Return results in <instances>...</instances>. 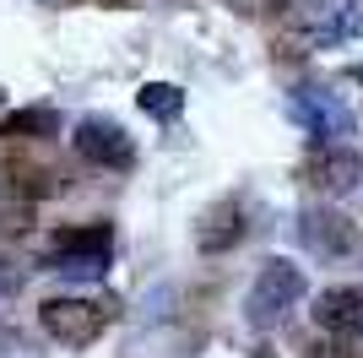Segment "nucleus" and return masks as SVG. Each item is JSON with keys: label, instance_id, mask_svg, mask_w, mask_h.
I'll return each instance as SVG.
<instances>
[{"label": "nucleus", "instance_id": "f03ea898", "mask_svg": "<svg viewBox=\"0 0 363 358\" xmlns=\"http://www.w3.org/2000/svg\"><path fill=\"white\" fill-rule=\"evenodd\" d=\"M38 320H44V331L60 347H87L108 331L114 304H108V298H44Z\"/></svg>", "mask_w": 363, "mask_h": 358}, {"label": "nucleus", "instance_id": "20e7f679", "mask_svg": "<svg viewBox=\"0 0 363 358\" xmlns=\"http://www.w3.org/2000/svg\"><path fill=\"white\" fill-rule=\"evenodd\" d=\"M303 179L315 185L320 195H347L363 185V158L347 147V141H320L303 163Z\"/></svg>", "mask_w": 363, "mask_h": 358}, {"label": "nucleus", "instance_id": "f257e3e1", "mask_svg": "<svg viewBox=\"0 0 363 358\" xmlns=\"http://www.w3.org/2000/svg\"><path fill=\"white\" fill-rule=\"evenodd\" d=\"M303 266H293V261H282V255H272L266 266H260L255 288H250V298H244V310H250V326H277V320H288L293 310H298L303 298Z\"/></svg>", "mask_w": 363, "mask_h": 358}, {"label": "nucleus", "instance_id": "6e6552de", "mask_svg": "<svg viewBox=\"0 0 363 358\" xmlns=\"http://www.w3.org/2000/svg\"><path fill=\"white\" fill-rule=\"evenodd\" d=\"M315 326L325 331V337H363V288H325V293L315 298Z\"/></svg>", "mask_w": 363, "mask_h": 358}, {"label": "nucleus", "instance_id": "9d476101", "mask_svg": "<svg viewBox=\"0 0 363 358\" xmlns=\"http://www.w3.org/2000/svg\"><path fill=\"white\" fill-rule=\"evenodd\" d=\"M141 109H147L152 119H174L184 109V92L168 87V82H152V87H141Z\"/></svg>", "mask_w": 363, "mask_h": 358}, {"label": "nucleus", "instance_id": "423d86ee", "mask_svg": "<svg viewBox=\"0 0 363 358\" xmlns=\"http://www.w3.org/2000/svg\"><path fill=\"white\" fill-rule=\"evenodd\" d=\"M76 152H82L92 168H114V174L136 163V147H130V136H125L114 119H82V125H76Z\"/></svg>", "mask_w": 363, "mask_h": 358}, {"label": "nucleus", "instance_id": "39448f33", "mask_svg": "<svg viewBox=\"0 0 363 358\" xmlns=\"http://www.w3.org/2000/svg\"><path fill=\"white\" fill-rule=\"evenodd\" d=\"M298 239H303V250L320 255V261H342L358 244V228H352L347 212H336V207H309L298 217Z\"/></svg>", "mask_w": 363, "mask_h": 358}, {"label": "nucleus", "instance_id": "9b49d317", "mask_svg": "<svg viewBox=\"0 0 363 358\" xmlns=\"http://www.w3.org/2000/svg\"><path fill=\"white\" fill-rule=\"evenodd\" d=\"M352 76H358V82H363V65H358V71H352Z\"/></svg>", "mask_w": 363, "mask_h": 358}, {"label": "nucleus", "instance_id": "1a4fd4ad", "mask_svg": "<svg viewBox=\"0 0 363 358\" xmlns=\"http://www.w3.org/2000/svg\"><path fill=\"white\" fill-rule=\"evenodd\" d=\"M244 228H250V223H244V207L233 201V195H228V201H217V207L201 217L196 244H201L206 255H223V250H233V244L244 239Z\"/></svg>", "mask_w": 363, "mask_h": 358}, {"label": "nucleus", "instance_id": "7ed1b4c3", "mask_svg": "<svg viewBox=\"0 0 363 358\" xmlns=\"http://www.w3.org/2000/svg\"><path fill=\"white\" fill-rule=\"evenodd\" d=\"M288 22L309 44H342V38L363 33V6L358 0H293Z\"/></svg>", "mask_w": 363, "mask_h": 358}, {"label": "nucleus", "instance_id": "0eeeda50", "mask_svg": "<svg viewBox=\"0 0 363 358\" xmlns=\"http://www.w3.org/2000/svg\"><path fill=\"white\" fill-rule=\"evenodd\" d=\"M293 114H298V125L315 141H336V136H352V109L336 98V92L325 87H303L298 98H293Z\"/></svg>", "mask_w": 363, "mask_h": 358}]
</instances>
